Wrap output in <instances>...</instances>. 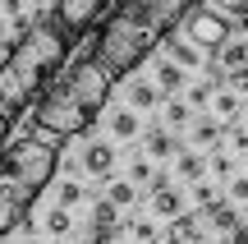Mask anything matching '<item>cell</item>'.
Returning a JSON list of instances; mask_svg holds the SVG:
<instances>
[{
    "label": "cell",
    "mask_w": 248,
    "mask_h": 244,
    "mask_svg": "<svg viewBox=\"0 0 248 244\" xmlns=\"http://www.w3.org/2000/svg\"><path fill=\"white\" fill-rule=\"evenodd\" d=\"M193 0H120L106 14V23L97 28V42H92V55L106 65L115 79L133 74L161 42L166 33H175L179 18L188 14Z\"/></svg>",
    "instance_id": "1"
},
{
    "label": "cell",
    "mask_w": 248,
    "mask_h": 244,
    "mask_svg": "<svg viewBox=\"0 0 248 244\" xmlns=\"http://www.w3.org/2000/svg\"><path fill=\"white\" fill-rule=\"evenodd\" d=\"M110 88H115V74L97 60L92 51H83L51 88H42L32 106V129L51 138H78L97 125V115L106 111Z\"/></svg>",
    "instance_id": "2"
},
{
    "label": "cell",
    "mask_w": 248,
    "mask_h": 244,
    "mask_svg": "<svg viewBox=\"0 0 248 244\" xmlns=\"http://www.w3.org/2000/svg\"><path fill=\"white\" fill-rule=\"evenodd\" d=\"M64 55H69V37L60 33L55 18H37L28 33H18V42L0 60V111L9 120L28 111L51 83V74H60Z\"/></svg>",
    "instance_id": "3"
},
{
    "label": "cell",
    "mask_w": 248,
    "mask_h": 244,
    "mask_svg": "<svg viewBox=\"0 0 248 244\" xmlns=\"http://www.w3.org/2000/svg\"><path fill=\"white\" fill-rule=\"evenodd\" d=\"M55 171H60V147L51 134H28L0 152V235L23 226L28 208L42 198Z\"/></svg>",
    "instance_id": "4"
},
{
    "label": "cell",
    "mask_w": 248,
    "mask_h": 244,
    "mask_svg": "<svg viewBox=\"0 0 248 244\" xmlns=\"http://www.w3.org/2000/svg\"><path fill=\"white\" fill-rule=\"evenodd\" d=\"M179 37H188L198 51H216L221 42H230V14H221V9L198 5V0H193L188 14L179 18Z\"/></svg>",
    "instance_id": "5"
},
{
    "label": "cell",
    "mask_w": 248,
    "mask_h": 244,
    "mask_svg": "<svg viewBox=\"0 0 248 244\" xmlns=\"http://www.w3.org/2000/svg\"><path fill=\"white\" fill-rule=\"evenodd\" d=\"M110 5H115V0H55V23H60V33L74 42V37L88 33Z\"/></svg>",
    "instance_id": "6"
},
{
    "label": "cell",
    "mask_w": 248,
    "mask_h": 244,
    "mask_svg": "<svg viewBox=\"0 0 248 244\" xmlns=\"http://www.w3.org/2000/svg\"><path fill=\"white\" fill-rule=\"evenodd\" d=\"M83 171H88L92 180H106V175L115 171V147H110L106 138L88 143V147H83Z\"/></svg>",
    "instance_id": "7"
},
{
    "label": "cell",
    "mask_w": 248,
    "mask_h": 244,
    "mask_svg": "<svg viewBox=\"0 0 248 244\" xmlns=\"http://www.w3.org/2000/svg\"><path fill=\"white\" fill-rule=\"evenodd\" d=\"M152 212H156L161 221H170V217H179V212H184V194L175 189V184H156V189H152Z\"/></svg>",
    "instance_id": "8"
},
{
    "label": "cell",
    "mask_w": 248,
    "mask_h": 244,
    "mask_svg": "<svg viewBox=\"0 0 248 244\" xmlns=\"http://www.w3.org/2000/svg\"><path fill=\"white\" fill-rule=\"evenodd\" d=\"M142 147H147V157L152 162H166V157H179V138L170 134V129H147V134H142Z\"/></svg>",
    "instance_id": "9"
},
{
    "label": "cell",
    "mask_w": 248,
    "mask_h": 244,
    "mask_svg": "<svg viewBox=\"0 0 248 244\" xmlns=\"http://www.w3.org/2000/svg\"><path fill=\"white\" fill-rule=\"evenodd\" d=\"M193 240H202V235H198V217H188V212L170 217V226L161 230V244H193Z\"/></svg>",
    "instance_id": "10"
},
{
    "label": "cell",
    "mask_w": 248,
    "mask_h": 244,
    "mask_svg": "<svg viewBox=\"0 0 248 244\" xmlns=\"http://www.w3.org/2000/svg\"><path fill=\"white\" fill-rule=\"evenodd\" d=\"M161 46L170 51V60H175V65H184V69H198V55H202V51H198V46L188 42V37H179V33H166V42H161Z\"/></svg>",
    "instance_id": "11"
},
{
    "label": "cell",
    "mask_w": 248,
    "mask_h": 244,
    "mask_svg": "<svg viewBox=\"0 0 248 244\" xmlns=\"http://www.w3.org/2000/svg\"><path fill=\"white\" fill-rule=\"evenodd\" d=\"M207 221H212V230H221V235H234V230L244 226V217L234 212V203H216V208H207Z\"/></svg>",
    "instance_id": "12"
},
{
    "label": "cell",
    "mask_w": 248,
    "mask_h": 244,
    "mask_svg": "<svg viewBox=\"0 0 248 244\" xmlns=\"http://www.w3.org/2000/svg\"><path fill=\"white\" fill-rule=\"evenodd\" d=\"M129 106H133V111L161 106V88H156L152 79H133V83H129Z\"/></svg>",
    "instance_id": "13"
},
{
    "label": "cell",
    "mask_w": 248,
    "mask_h": 244,
    "mask_svg": "<svg viewBox=\"0 0 248 244\" xmlns=\"http://www.w3.org/2000/svg\"><path fill=\"white\" fill-rule=\"evenodd\" d=\"M156 88L170 92V97H175V92H184V65H175V60L166 55V60L156 65Z\"/></svg>",
    "instance_id": "14"
},
{
    "label": "cell",
    "mask_w": 248,
    "mask_h": 244,
    "mask_svg": "<svg viewBox=\"0 0 248 244\" xmlns=\"http://www.w3.org/2000/svg\"><path fill=\"white\" fill-rule=\"evenodd\" d=\"M212 106H216V120H225V125H234L239 120V92L234 88H221V92H212Z\"/></svg>",
    "instance_id": "15"
},
{
    "label": "cell",
    "mask_w": 248,
    "mask_h": 244,
    "mask_svg": "<svg viewBox=\"0 0 248 244\" xmlns=\"http://www.w3.org/2000/svg\"><path fill=\"white\" fill-rule=\"evenodd\" d=\"M42 230L46 235H55V240H64L74 230V217H69V208H60V203H55V208H46V217H42Z\"/></svg>",
    "instance_id": "16"
},
{
    "label": "cell",
    "mask_w": 248,
    "mask_h": 244,
    "mask_svg": "<svg viewBox=\"0 0 248 244\" xmlns=\"http://www.w3.org/2000/svg\"><path fill=\"white\" fill-rule=\"evenodd\" d=\"M110 134H115V138H138V134H142V120H138V111H133V106L115 111V115H110Z\"/></svg>",
    "instance_id": "17"
},
{
    "label": "cell",
    "mask_w": 248,
    "mask_h": 244,
    "mask_svg": "<svg viewBox=\"0 0 248 244\" xmlns=\"http://www.w3.org/2000/svg\"><path fill=\"white\" fill-rule=\"evenodd\" d=\"M216 65H221L225 74L239 69V65H248V42H221V46H216Z\"/></svg>",
    "instance_id": "18"
},
{
    "label": "cell",
    "mask_w": 248,
    "mask_h": 244,
    "mask_svg": "<svg viewBox=\"0 0 248 244\" xmlns=\"http://www.w3.org/2000/svg\"><path fill=\"white\" fill-rule=\"evenodd\" d=\"M166 125H170V129L193 125V106H188L184 97H170V101H166Z\"/></svg>",
    "instance_id": "19"
},
{
    "label": "cell",
    "mask_w": 248,
    "mask_h": 244,
    "mask_svg": "<svg viewBox=\"0 0 248 244\" xmlns=\"http://www.w3.org/2000/svg\"><path fill=\"white\" fill-rule=\"evenodd\" d=\"M129 180H133V184H152V189H156V184H166V175L152 171V157H138V162H129Z\"/></svg>",
    "instance_id": "20"
},
{
    "label": "cell",
    "mask_w": 248,
    "mask_h": 244,
    "mask_svg": "<svg viewBox=\"0 0 248 244\" xmlns=\"http://www.w3.org/2000/svg\"><path fill=\"white\" fill-rule=\"evenodd\" d=\"M175 166H179V180H188V184L207 175V162H202L198 152H179V162H175Z\"/></svg>",
    "instance_id": "21"
},
{
    "label": "cell",
    "mask_w": 248,
    "mask_h": 244,
    "mask_svg": "<svg viewBox=\"0 0 248 244\" xmlns=\"http://www.w3.org/2000/svg\"><path fill=\"white\" fill-rule=\"evenodd\" d=\"M106 198L115 203V208H129V203L138 198V184H133V180H110L106 184Z\"/></svg>",
    "instance_id": "22"
},
{
    "label": "cell",
    "mask_w": 248,
    "mask_h": 244,
    "mask_svg": "<svg viewBox=\"0 0 248 244\" xmlns=\"http://www.w3.org/2000/svg\"><path fill=\"white\" fill-rule=\"evenodd\" d=\"M193 143L198 147H216L221 143V120H198L193 125Z\"/></svg>",
    "instance_id": "23"
},
{
    "label": "cell",
    "mask_w": 248,
    "mask_h": 244,
    "mask_svg": "<svg viewBox=\"0 0 248 244\" xmlns=\"http://www.w3.org/2000/svg\"><path fill=\"white\" fill-rule=\"evenodd\" d=\"M92 226H115L120 230V208L110 198H97L92 203Z\"/></svg>",
    "instance_id": "24"
},
{
    "label": "cell",
    "mask_w": 248,
    "mask_h": 244,
    "mask_svg": "<svg viewBox=\"0 0 248 244\" xmlns=\"http://www.w3.org/2000/svg\"><path fill=\"white\" fill-rule=\"evenodd\" d=\"M129 235H133V244H161V230H156V221H147V217L129 221Z\"/></svg>",
    "instance_id": "25"
},
{
    "label": "cell",
    "mask_w": 248,
    "mask_h": 244,
    "mask_svg": "<svg viewBox=\"0 0 248 244\" xmlns=\"http://www.w3.org/2000/svg\"><path fill=\"white\" fill-rule=\"evenodd\" d=\"M55 203H60V208H78V203H83V184L78 180H64L60 189H55Z\"/></svg>",
    "instance_id": "26"
},
{
    "label": "cell",
    "mask_w": 248,
    "mask_h": 244,
    "mask_svg": "<svg viewBox=\"0 0 248 244\" xmlns=\"http://www.w3.org/2000/svg\"><path fill=\"white\" fill-rule=\"evenodd\" d=\"M193 198H198V208H216V203H221V189H216V184H202V180H193Z\"/></svg>",
    "instance_id": "27"
},
{
    "label": "cell",
    "mask_w": 248,
    "mask_h": 244,
    "mask_svg": "<svg viewBox=\"0 0 248 244\" xmlns=\"http://www.w3.org/2000/svg\"><path fill=\"white\" fill-rule=\"evenodd\" d=\"M212 92H216V83H193V88L184 92V101H188V106H207V101H212Z\"/></svg>",
    "instance_id": "28"
},
{
    "label": "cell",
    "mask_w": 248,
    "mask_h": 244,
    "mask_svg": "<svg viewBox=\"0 0 248 244\" xmlns=\"http://www.w3.org/2000/svg\"><path fill=\"white\" fill-rule=\"evenodd\" d=\"M212 175H216V180H230V175H234V157L230 152H216L212 157Z\"/></svg>",
    "instance_id": "29"
},
{
    "label": "cell",
    "mask_w": 248,
    "mask_h": 244,
    "mask_svg": "<svg viewBox=\"0 0 248 244\" xmlns=\"http://www.w3.org/2000/svg\"><path fill=\"white\" fill-rule=\"evenodd\" d=\"M230 203L234 208H239V203L248 208V175H230Z\"/></svg>",
    "instance_id": "30"
},
{
    "label": "cell",
    "mask_w": 248,
    "mask_h": 244,
    "mask_svg": "<svg viewBox=\"0 0 248 244\" xmlns=\"http://www.w3.org/2000/svg\"><path fill=\"white\" fill-rule=\"evenodd\" d=\"M230 147L248 157V125H230Z\"/></svg>",
    "instance_id": "31"
},
{
    "label": "cell",
    "mask_w": 248,
    "mask_h": 244,
    "mask_svg": "<svg viewBox=\"0 0 248 244\" xmlns=\"http://www.w3.org/2000/svg\"><path fill=\"white\" fill-rule=\"evenodd\" d=\"M225 83H230L234 92H248V65H239V69H230V74H225Z\"/></svg>",
    "instance_id": "32"
},
{
    "label": "cell",
    "mask_w": 248,
    "mask_h": 244,
    "mask_svg": "<svg viewBox=\"0 0 248 244\" xmlns=\"http://www.w3.org/2000/svg\"><path fill=\"white\" fill-rule=\"evenodd\" d=\"M207 5H212V9H221V14H234V18H239L248 0H207Z\"/></svg>",
    "instance_id": "33"
},
{
    "label": "cell",
    "mask_w": 248,
    "mask_h": 244,
    "mask_svg": "<svg viewBox=\"0 0 248 244\" xmlns=\"http://www.w3.org/2000/svg\"><path fill=\"white\" fill-rule=\"evenodd\" d=\"M88 244H115V226H92Z\"/></svg>",
    "instance_id": "34"
},
{
    "label": "cell",
    "mask_w": 248,
    "mask_h": 244,
    "mask_svg": "<svg viewBox=\"0 0 248 244\" xmlns=\"http://www.w3.org/2000/svg\"><path fill=\"white\" fill-rule=\"evenodd\" d=\"M0 5H5V14H9V18H18V14H23V0H0Z\"/></svg>",
    "instance_id": "35"
},
{
    "label": "cell",
    "mask_w": 248,
    "mask_h": 244,
    "mask_svg": "<svg viewBox=\"0 0 248 244\" xmlns=\"http://www.w3.org/2000/svg\"><path fill=\"white\" fill-rule=\"evenodd\" d=\"M5 138H9V115L0 111V147H5Z\"/></svg>",
    "instance_id": "36"
},
{
    "label": "cell",
    "mask_w": 248,
    "mask_h": 244,
    "mask_svg": "<svg viewBox=\"0 0 248 244\" xmlns=\"http://www.w3.org/2000/svg\"><path fill=\"white\" fill-rule=\"evenodd\" d=\"M5 37H9V23H5V18H0V42H5Z\"/></svg>",
    "instance_id": "37"
},
{
    "label": "cell",
    "mask_w": 248,
    "mask_h": 244,
    "mask_svg": "<svg viewBox=\"0 0 248 244\" xmlns=\"http://www.w3.org/2000/svg\"><path fill=\"white\" fill-rule=\"evenodd\" d=\"M23 244H46V240H37V235H28V240H23Z\"/></svg>",
    "instance_id": "38"
},
{
    "label": "cell",
    "mask_w": 248,
    "mask_h": 244,
    "mask_svg": "<svg viewBox=\"0 0 248 244\" xmlns=\"http://www.w3.org/2000/svg\"><path fill=\"white\" fill-rule=\"evenodd\" d=\"M239 18H244V23H248V5H244V14H239Z\"/></svg>",
    "instance_id": "39"
},
{
    "label": "cell",
    "mask_w": 248,
    "mask_h": 244,
    "mask_svg": "<svg viewBox=\"0 0 248 244\" xmlns=\"http://www.w3.org/2000/svg\"><path fill=\"white\" fill-rule=\"evenodd\" d=\"M244 125H248V111H244Z\"/></svg>",
    "instance_id": "40"
},
{
    "label": "cell",
    "mask_w": 248,
    "mask_h": 244,
    "mask_svg": "<svg viewBox=\"0 0 248 244\" xmlns=\"http://www.w3.org/2000/svg\"><path fill=\"white\" fill-rule=\"evenodd\" d=\"M193 244H207V240H193Z\"/></svg>",
    "instance_id": "41"
}]
</instances>
